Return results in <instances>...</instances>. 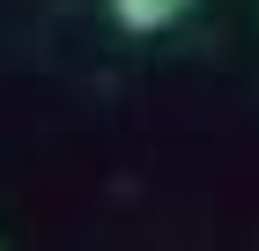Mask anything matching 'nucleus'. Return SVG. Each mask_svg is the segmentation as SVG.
Listing matches in <instances>:
<instances>
[{
	"label": "nucleus",
	"mask_w": 259,
	"mask_h": 251,
	"mask_svg": "<svg viewBox=\"0 0 259 251\" xmlns=\"http://www.w3.org/2000/svg\"><path fill=\"white\" fill-rule=\"evenodd\" d=\"M104 8H111V22H119L126 37H163V30H178L193 15L200 0H104Z\"/></svg>",
	"instance_id": "nucleus-1"
}]
</instances>
